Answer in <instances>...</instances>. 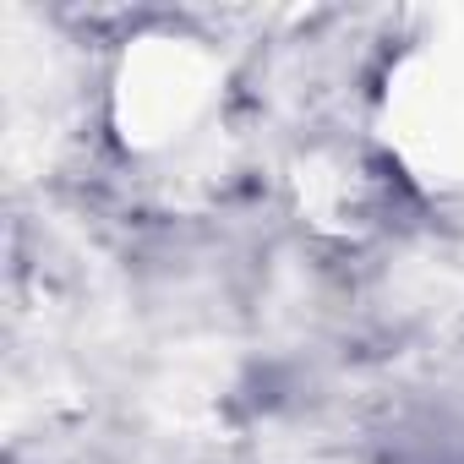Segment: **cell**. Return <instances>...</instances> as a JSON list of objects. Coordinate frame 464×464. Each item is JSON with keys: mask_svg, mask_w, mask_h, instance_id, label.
<instances>
[{"mask_svg": "<svg viewBox=\"0 0 464 464\" xmlns=\"http://www.w3.org/2000/svg\"><path fill=\"white\" fill-rule=\"evenodd\" d=\"M218 66L191 39H148L126 55L115 82V126L131 148H164L213 99Z\"/></svg>", "mask_w": 464, "mask_h": 464, "instance_id": "obj_1", "label": "cell"}, {"mask_svg": "<svg viewBox=\"0 0 464 464\" xmlns=\"http://www.w3.org/2000/svg\"><path fill=\"white\" fill-rule=\"evenodd\" d=\"M393 142L410 169L431 180H464V66L420 55L399 72Z\"/></svg>", "mask_w": 464, "mask_h": 464, "instance_id": "obj_2", "label": "cell"}]
</instances>
